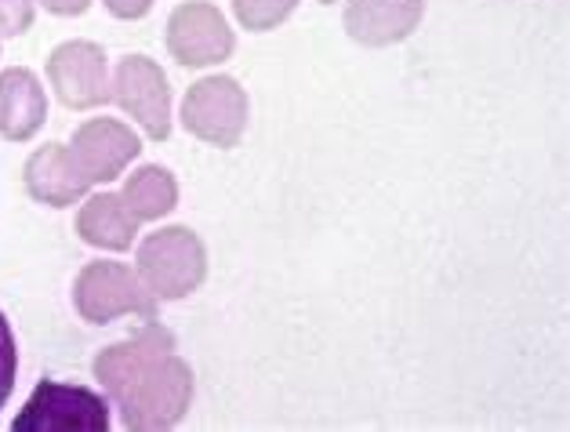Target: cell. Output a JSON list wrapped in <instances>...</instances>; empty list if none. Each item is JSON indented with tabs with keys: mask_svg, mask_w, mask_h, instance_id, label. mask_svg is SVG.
<instances>
[{
	"mask_svg": "<svg viewBox=\"0 0 570 432\" xmlns=\"http://www.w3.org/2000/svg\"><path fill=\"white\" fill-rule=\"evenodd\" d=\"M95 379L117 400L124 429H175L193 403V371L157 320L95 356Z\"/></svg>",
	"mask_w": 570,
	"mask_h": 432,
	"instance_id": "cell-1",
	"label": "cell"
},
{
	"mask_svg": "<svg viewBox=\"0 0 570 432\" xmlns=\"http://www.w3.org/2000/svg\"><path fill=\"white\" fill-rule=\"evenodd\" d=\"M138 276L149 287L153 298L175 302L193 295L207 276V251L200 236L186 226H168L153 233L138 247Z\"/></svg>",
	"mask_w": 570,
	"mask_h": 432,
	"instance_id": "cell-2",
	"label": "cell"
},
{
	"mask_svg": "<svg viewBox=\"0 0 570 432\" xmlns=\"http://www.w3.org/2000/svg\"><path fill=\"white\" fill-rule=\"evenodd\" d=\"M73 305L88 324H114L117 316L157 320V298L149 295L138 269L124 262H91L73 284Z\"/></svg>",
	"mask_w": 570,
	"mask_h": 432,
	"instance_id": "cell-3",
	"label": "cell"
},
{
	"mask_svg": "<svg viewBox=\"0 0 570 432\" xmlns=\"http://www.w3.org/2000/svg\"><path fill=\"white\" fill-rule=\"evenodd\" d=\"M16 432H106L109 403L85 385L37 382L26 408L11 422Z\"/></svg>",
	"mask_w": 570,
	"mask_h": 432,
	"instance_id": "cell-4",
	"label": "cell"
},
{
	"mask_svg": "<svg viewBox=\"0 0 570 432\" xmlns=\"http://www.w3.org/2000/svg\"><path fill=\"white\" fill-rule=\"evenodd\" d=\"M183 128L200 143L233 149L247 131V91L233 77H204L183 99Z\"/></svg>",
	"mask_w": 570,
	"mask_h": 432,
	"instance_id": "cell-5",
	"label": "cell"
},
{
	"mask_svg": "<svg viewBox=\"0 0 570 432\" xmlns=\"http://www.w3.org/2000/svg\"><path fill=\"white\" fill-rule=\"evenodd\" d=\"M109 99L142 124L149 138L171 135V84L146 55H124L117 62L114 77H109Z\"/></svg>",
	"mask_w": 570,
	"mask_h": 432,
	"instance_id": "cell-6",
	"label": "cell"
},
{
	"mask_svg": "<svg viewBox=\"0 0 570 432\" xmlns=\"http://www.w3.org/2000/svg\"><path fill=\"white\" fill-rule=\"evenodd\" d=\"M48 84L66 109H95L109 102L106 51L91 40H69L48 59Z\"/></svg>",
	"mask_w": 570,
	"mask_h": 432,
	"instance_id": "cell-7",
	"label": "cell"
},
{
	"mask_svg": "<svg viewBox=\"0 0 570 432\" xmlns=\"http://www.w3.org/2000/svg\"><path fill=\"white\" fill-rule=\"evenodd\" d=\"M168 51L175 55V62L189 69L226 62L233 55V30L226 16L207 0L175 8L168 19Z\"/></svg>",
	"mask_w": 570,
	"mask_h": 432,
	"instance_id": "cell-8",
	"label": "cell"
},
{
	"mask_svg": "<svg viewBox=\"0 0 570 432\" xmlns=\"http://www.w3.org/2000/svg\"><path fill=\"white\" fill-rule=\"evenodd\" d=\"M69 153H73L80 175H85L88 183H114L124 167L142 153V143H138V135L124 120L95 117L77 128Z\"/></svg>",
	"mask_w": 570,
	"mask_h": 432,
	"instance_id": "cell-9",
	"label": "cell"
},
{
	"mask_svg": "<svg viewBox=\"0 0 570 432\" xmlns=\"http://www.w3.org/2000/svg\"><path fill=\"white\" fill-rule=\"evenodd\" d=\"M425 0H350L345 30L356 45L385 48L407 40L422 22Z\"/></svg>",
	"mask_w": 570,
	"mask_h": 432,
	"instance_id": "cell-10",
	"label": "cell"
},
{
	"mask_svg": "<svg viewBox=\"0 0 570 432\" xmlns=\"http://www.w3.org/2000/svg\"><path fill=\"white\" fill-rule=\"evenodd\" d=\"M26 189H30V197L48 204V207H69L77 204L80 197L88 193V178L80 175V167L73 160V153L69 146H59V143H48L40 146L30 160H26Z\"/></svg>",
	"mask_w": 570,
	"mask_h": 432,
	"instance_id": "cell-11",
	"label": "cell"
},
{
	"mask_svg": "<svg viewBox=\"0 0 570 432\" xmlns=\"http://www.w3.org/2000/svg\"><path fill=\"white\" fill-rule=\"evenodd\" d=\"M48 120V95L40 80L22 66L0 73V135L8 143H26Z\"/></svg>",
	"mask_w": 570,
	"mask_h": 432,
	"instance_id": "cell-12",
	"label": "cell"
},
{
	"mask_svg": "<svg viewBox=\"0 0 570 432\" xmlns=\"http://www.w3.org/2000/svg\"><path fill=\"white\" fill-rule=\"evenodd\" d=\"M80 240L106 251H128L138 236V218L120 200V193H99L77 215Z\"/></svg>",
	"mask_w": 570,
	"mask_h": 432,
	"instance_id": "cell-13",
	"label": "cell"
},
{
	"mask_svg": "<svg viewBox=\"0 0 570 432\" xmlns=\"http://www.w3.org/2000/svg\"><path fill=\"white\" fill-rule=\"evenodd\" d=\"M120 200L128 204V212L138 222H153V218H164L175 212L178 204V183L168 167H157V164H146L124 183Z\"/></svg>",
	"mask_w": 570,
	"mask_h": 432,
	"instance_id": "cell-14",
	"label": "cell"
},
{
	"mask_svg": "<svg viewBox=\"0 0 570 432\" xmlns=\"http://www.w3.org/2000/svg\"><path fill=\"white\" fill-rule=\"evenodd\" d=\"M295 8H298V0H233V16L240 19L247 33L276 30Z\"/></svg>",
	"mask_w": 570,
	"mask_h": 432,
	"instance_id": "cell-15",
	"label": "cell"
},
{
	"mask_svg": "<svg viewBox=\"0 0 570 432\" xmlns=\"http://www.w3.org/2000/svg\"><path fill=\"white\" fill-rule=\"evenodd\" d=\"M16 374H19V353H16V334H11L8 316L0 313V411L16 389Z\"/></svg>",
	"mask_w": 570,
	"mask_h": 432,
	"instance_id": "cell-16",
	"label": "cell"
},
{
	"mask_svg": "<svg viewBox=\"0 0 570 432\" xmlns=\"http://www.w3.org/2000/svg\"><path fill=\"white\" fill-rule=\"evenodd\" d=\"M33 26V0H0V33L22 37Z\"/></svg>",
	"mask_w": 570,
	"mask_h": 432,
	"instance_id": "cell-17",
	"label": "cell"
},
{
	"mask_svg": "<svg viewBox=\"0 0 570 432\" xmlns=\"http://www.w3.org/2000/svg\"><path fill=\"white\" fill-rule=\"evenodd\" d=\"M102 4L109 8V16H117V19H124V22H131V19L149 16L153 0H102Z\"/></svg>",
	"mask_w": 570,
	"mask_h": 432,
	"instance_id": "cell-18",
	"label": "cell"
},
{
	"mask_svg": "<svg viewBox=\"0 0 570 432\" xmlns=\"http://www.w3.org/2000/svg\"><path fill=\"white\" fill-rule=\"evenodd\" d=\"M88 4H91V0H40V8L51 11V16H69V19L85 16Z\"/></svg>",
	"mask_w": 570,
	"mask_h": 432,
	"instance_id": "cell-19",
	"label": "cell"
},
{
	"mask_svg": "<svg viewBox=\"0 0 570 432\" xmlns=\"http://www.w3.org/2000/svg\"><path fill=\"white\" fill-rule=\"evenodd\" d=\"M320 4H331V0H320Z\"/></svg>",
	"mask_w": 570,
	"mask_h": 432,
	"instance_id": "cell-20",
	"label": "cell"
}]
</instances>
